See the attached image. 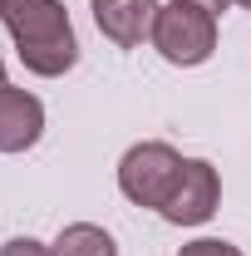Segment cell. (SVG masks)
I'll list each match as a JSON object with an SVG mask.
<instances>
[{
  "mask_svg": "<svg viewBox=\"0 0 251 256\" xmlns=\"http://www.w3.org/2000/svg\"><path fill=\"white\" fill-rule=\"evenodd\" d=\"M158 0H94V25L118 50H138L143 40H153L158 25Z\"/></svg>",
  "mask_w": 251,
  "mask_h": 256,
  "instance_id": "5",
  "label": "cell"
},
{
  "mask_svg": "<svg viewBox=\"0 0 251 256\" xmlns=\"http://www.w3.org/2000/svg\"><path fill=\"white\" fill-rule=\"evenodd\" d=\"M153 44L168 64H207L212 50H217V15L197 0H172L158 10V25H153Z\"/></svg>",
  "mask_w": 251,
  "mask_h": 256,
  "instance_id": "2",
  "label": "cell"
},
{
  "mask_svg": "<svg viewBox=\"0 0 251 256\" xmlns=\"http://www.w3.org/2000/svg\"><path fill=\"white\" fill-rule=\"evenodd\" d=\"M178 256H242V246H232L222 236H202V242H188Z\"/></svg>",
  "mask_w": 251,
  "mask_h": 256,
  "instance_id": "8",
  "label": "cell"
},
{
  "mask_svg": "<svg viewBox=\"0 0 251 256\" xmlns=\"http://www.w3.org/2000/svg\"><path fill=\"white\" fill-rule=\"evenodd\" d=\"M182 162L188 158H178V148H168V143H138L118 162V188L138 207H162L178 172H182Z\"/></svg>",
  "mask_w": 251,
  "mask_h": 256,
  "instance_id": "3",
  "label": "cell"
},
{
  "mask_svg": "<svg viewBox=\"0 0 251 256\" xmlns=\"http://www.w3.org/2000/svg\"><path fill=\"white\" fill-rule=\"evenodd\" d=\"M44 133V104L25 89H0V153H25Z\"/></svg>",
  "mask_w": 251,
  "mask_h": 256,
  "instance_id": "6",
  "label": "cell"
},
{
  "mask_svg": "<svg viewBox=\"0 0 251 256\" xmlns=\"http://www.w3.org/2000/svg\"><path fill=\"white\" fill-rule=\"evenodd\" d=\"M0 256H54V246H44V242H34V236H15V242H5Z\"/></svg>",
  "mask_w": 251,
  "mask_h": 256,
  "instance_id": "9",
  "label": "cell"
},
{
  "mask_svg": "<svg viewBox=\"0 0 251 256\" xmlns=\"http://www.w3.org/2000/svg\"><path fill=\"white\" fill-rule=\"evenodd\" d=\"M5 30L20 50V64L40 79H54L64 69H74V60H79V40H74L69 10L60 0H10Z\"/></svg>",
  "mask_w": 251,
  "mask_h": 256,
  "instance_id": "1",
  "label": "cell"
},
{
  "mask_svg": "<svg viewBox=\"0 0 251 256\" xmlns=\"http://www.w3.org/2000/svg\"><path fill=\"white\" fill-rule=\"evenodd\" d=\"M217 202H222L217 168L202 162V158H188L182 172H178V182H172V192H168V202H162L158 212H162L172 226H202L212 212H217Z\"/></svg>",
  "mask_w": 251,
  "mask_h": 256,
  "instance_id": "4",
  "label": "cell"
},
{
  "mask_svg": "<svg viewBox=\"0 0 251 256\" xmlns=\"http://www.w3.org/2000/svg\"><path fill=\"white\" fill-rule=\"evenodd\" d=\"M54 256H118L114 236L94 222H69L54 242Z\"/></svg>",
  "mask_w": 251,
  "mask_h": 256,
  "instance_id": "7",
  "label": "cell"
},
{
  "mask_svg": "<svg viewBox=\"0 0 251 256\" xmlns=\"http://www.w3.org/2000/svg\"><path fill=\"white\" fill-rule=\"evenodd\" d=\"M236 5H246V10H251V0H236Z\"/></svg>",
  "mask_w": 251,
  "mask_h": 256,
  "instance_id": "13",
  "label": "cell"
},
{
  "mask_svg": "<svg viewBox=\"0 0 251 256\" xmlns=\"http://www.w3.org/2000/svg\"><path fill=\"white\" fill-rule=\"evenodd\" d=\"M197 5H207V10L217 15V10H226V5H232V0H197Z\"/></svg>",
  "mask_w": 251,
  "mask_h": 256,
  "instance_id": "10",
  "label": "cell"
},
{
  "mask_svg": "<svg viewBox=\"0 0 251 256\" xmlns=\"http://www.w3.org/2000/svg\"><path fill=\"white\" fill-rule=\"evenodd\" d=\"M5 10H10V0H0V20H5Z\"/></svg>",
  "mask_w": 251,
  "mask_h": 256,
  "instance_id": "11",
  "label": "cell"
},
{
  "mask_svg": "<svg viewBox=\"0 0 251 256\" xmlns=\"http://www.w3.org/2000/svg\"><path fill=\"white\" fill-rule=\"evenodd\" d=\"M0 89H5V60H0Z\"/></svg>",
  "mask_w": 251,
  "mask_h": 256,
  "instance_id": "12",
  "label": "cell"
}]
</instances>
